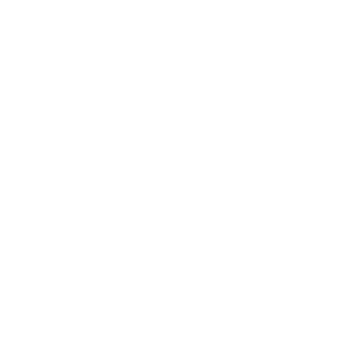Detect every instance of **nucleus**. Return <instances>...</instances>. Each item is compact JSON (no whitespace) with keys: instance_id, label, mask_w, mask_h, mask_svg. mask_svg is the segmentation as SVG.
<instances>
[]
</instances>
